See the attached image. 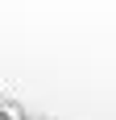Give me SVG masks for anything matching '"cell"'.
<instances>
[{
  "mask_svg": "<svg viewBox=\"0 0 116 120\" xmlns=\"http://www.w3.org/2000/svg\"><path fill=\"white\" fill-rule=\"evenodd\" d=\"M25 120H29V116H25Z\"/></svg>",
  "mask_w": 116,
  "mask_h": 120,
  "instance_id": "1",
  "label": "cell"
}]
</instances>
